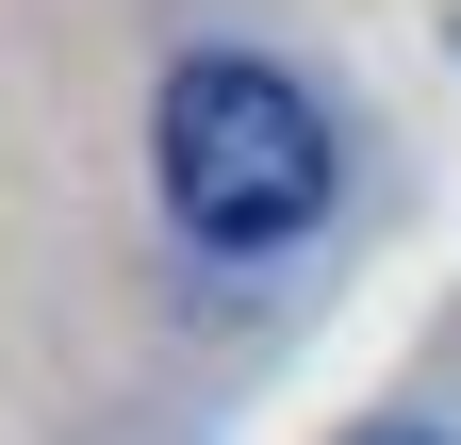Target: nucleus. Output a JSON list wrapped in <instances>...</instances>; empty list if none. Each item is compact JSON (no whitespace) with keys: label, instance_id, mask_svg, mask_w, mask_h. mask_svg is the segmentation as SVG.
<instances>
[{"label":"nucleus","instance_id":"1","mask_svg":"<svg viewBox=\"0 0 461 445\" xmlns=\"http://www.w3.org/2000/svg\"><path fill=\"white\" fill-rule=\"evenodd\" d=\"M149 165H165V214H182L214 264L297 248L330 214V182H346L313 83L264 67V50H182V67H165V116H149Z\"/></svg>","mask_w":461,"mask_h":445},{"label":"nucleus","instance_id":"2","mask_svg":"<svg viewBox=\"0 0 461 445\" xmlns=\"http://www.w3.org/2000/svg\"><path fill=\"white\" fill-rule=\"evenodd\" d=\"M346 445H445V429H346Z\"/></svg>","mask_w":461,"mask_h":445}]
</instances>
